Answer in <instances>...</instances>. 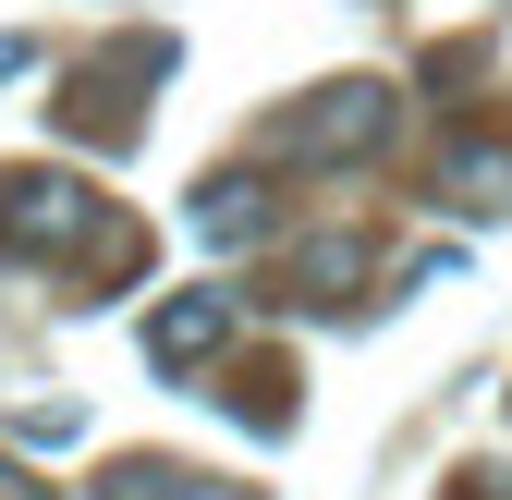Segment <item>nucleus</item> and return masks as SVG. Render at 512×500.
<instances>
[{
    "instance_id": "1",
    "label": "nucleus",
    "mask_w": 512,
    "mask_h": 500,
    "mask_svg": "<svg viewBox=\"0 0 512 500\" xmlns=\"http://www.w3.org/2000/svg\"><path fill=\"white\" fill-rule=\"evenodd\" d=\"M378 135H391V86H330L317 110H293L269 147H281V159H354V147H378Z\"/></svg>"
},
{
    "instance_id": "2",
    "label": "nucleus",
    "mask_w": 512,
    "mask_h": 500,
    "mask_svg": "<svg viewBox=\"0 0 512 500\" xmlns=\"http://www.w3.org/2000/svg\"><path fill=\"white\" fill-rule=\"evenodd\" d=\"M220 330H232V293H183V305H159V318H147V354H159V366H196Z\"/></svg>"
},
{
    "instance_id": "3",
    "label": "nucleus",
    "mask_w": 512,
    "mask_h": 500,
    "mask_svg": "<svg viewBox=\"0 0 512 500\" xmlns=\"http://www.w3.org/2000/svg\"><path fill=\"white\" fill-rule=\"evenodd\" d=\"M0 500H37V488H25V476H13V464H0Z\"/></svg>"
}]
</instances>
